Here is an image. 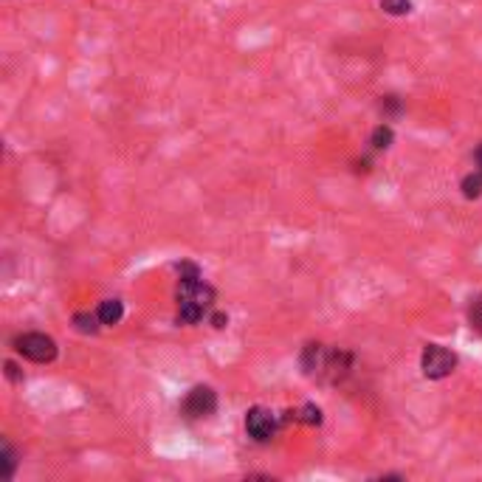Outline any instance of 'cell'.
<instances>
[{"mask_svg":"<svg viewBox=\"0 0 482 482\" xmlns=\"http://www.w3.org/2000/svg\"><path fill=\"white\" fill-rule=\"evenodd\" d=\"M178 271H181V279H178V321L181 325H195V321H201L209 313L214 291L212 285L201 279V271L192 262L178 265Z\"/></svg>","mask_w":482,"mask_h":482,"instance_id":"cell-1","label":"cell"},{"mask_svg":"<svg viewBox=\"0 0 482 482\" xmlns=\"http://www.w3.org/2000/svg\"><path fill=\"white\" fill-rule=\"evenodd\" d=\"M302 372L319 384H338L347 378L353 370V355L338 350V347H325V345H305L299 355Z\"/></svg>","mask_w":482,"mask_h":482,"instance_id":"cell-2","label":"cell"},{"mask_svg":"<svg viewBox=\"0 0 482 482\" xmlns=\"http://www.w3.org/2000/svg\"><path fill=\"white\" fill-rule=\"evenodd\" d=\"M457 367V355L443 347V345H426L423 347V355H420V370L428 381H443L449 378Z\"/></svg>","mask_w":482,"mask_h":482,"instance_id":"cell-3","label":"cell"},{"mask_svg":"<svg viewBox=\"0 0 482 482\" xmlns=\"http://www.w3.org/2000/svg\"><path fill=\"white\" fill-rule=\"evenodd\" d=\"M14 350L34 364H48L57 359V342L46 333H23L14 338Z\"/></svg>","mask_w":482,"mask_h":482,"instance_id":"cell-4","label":"cell"},{"mask_svg":"<svg viewBox=\"0 0 482 482\" xmlns=\"http://www.w3.org/2000/svg\"><path fill=\"white\" fill-rule=\"evenodd\" d=\"M214 409H218V395H214L212 386H204V384L192 386V389L187 392L184 403H181V412H184V418H189V420L212 418Z\"/></svg>","mask_w":482,"mask_h":482,"instance_id":"cell-5","label":"cell"},{"mask_svg":"<svg viewBox=\"0 0 482 482\" xmlns=\"http://www.w3.org/2000/svg\"><path fill=\"white\" fill-rule=\"evenodd\" d=\"M277 428H279V418L271 412V409H265V406H252L245 412V432L252 440L257 443H268L274 435H277Z\"/></svg>","mask_w":482,"mask_h":482,"instance_id":"cell-6","label":"cell"},{"mask_svg":"<svg viewBox=\"0 0 482 482\" xmlns=\"http://www.w3.org/2000/svg\"><path fill=\"white\" fill-rule=\"evenodd\" d=\"M96 313H99V321H102V325L113 328V325H119L121 316H124V305H121L119 299H104Z\"/></svg>","mask_w":482,"mask_h":482,"instance_id":"cell-7","label":"cell"},{"mask_svg":"<svg viewBox=\"0 0 482 482\" xmlns=\"http://www.w3.org/2000/svg\"><path fill=\"white\" fill-rule=\"evenodd\" d=\"M288 420H302L308 426H319L321 423V409L313 406V403H305L302 409H296V412H288Z\"/></svg>","mask_w":482,"mask_h":482,"instance_id":"cell-8","label":"cell"},{"mask_svg":"<svg viewBox=\"0 0 482 482\" xmlns=\"http://www.w3.org/2000/svg\"><path fill=\"white\" fill-rule=\"evenodd\" d=\"M392 141H395V133H392L389 124H378V128L372 130V147H375V150L392 147Z\"/></svg>","mask_w":482,"mask_h":482,"instance_id":"cell-9","label":"cell"},{"mask_svg":"<svg viewBox=\"0 0 482 482\" xmlns=\"http://www.w3.org/2000/svg\"><path fill=\"white\" fill-rule=\"evenodd\" d=\"M99 313H77L74 316V328L79 330V333H96L99 330Z\"/></svg>","mask_w":482,"mask_h":482,"instance_id":"cell-10","label":"cell"},{"mask_svg":"<svg viewBox=\"0 0 482 482\" xmlns=\"http://www.w3.org/2000/svg\"><path fill=\"white\" fill-rule=\"evenodd\" d=\"M462 195H466V198H479L482 195V172L479 170L474 175L462 178Z\"/></svg>","mask_w":482,"mask_h":482,"instance_id":"cell-11","label":"cell"},{"mask_svg":"<svg viewBox=\"0 0 482 482\" xmlns=\"http://www.w3.org/2000/svg\"><path fill=\"white\" fill-rule=\"evenodd\" d=\"M381 9L389 14H409L412 12V4H409V0H381Z\"/></svg>","mask_w":482,"mask_h":482,"instance_id":"cell-12","label":"cell"},{"mask_svg":"<svg viewBox=\"0 0 482 482\" xmlns=\"http://www.w3.org/2000/svg\"><path fill=\"white\" fill-rule=\"evenodd\" d=\"M14 469H17V454L9 443H4V477L12 479L14 477Z\"/></svg>","mask_w":482,"mask_h":482,"instance_id":"cell-13","label":"cell"},{"mask_svg":"<svg viewBox=\"0 0 482 482\" xmlns=\"http://www.w3.org/2000/svg\"><path fill=\"white\" fill-rule=\"evenodd\" d=\"M469 321H471V328L482 336V296H477L471 302V308H469Z\"/></svg>","mask_w":482,"mask_h":482,"instance_id":"cell-14","label":"cell"},{"mask_svg":"<svg viewBox=\"0 0 482 482\" xmlns=\"http://www.w3.org/2000/svg\"><path fill=\"white\" fill-rule=\"evenodd\" d=\"M6 375H9L12 381H23V375L17 372V364H14V362H6Z\"/></svg>","mask_w":482,"mask_h":482,"instance_id":"cell-15","label":"cell"},{"mask_svg":"<svg viewBox=\"0 0 482 482\" xmlns=\"http://www.w3.org/2000/svg\"><path fill=\"white\" fill-rule=\"evenodd\" d=\"M212 325H214V328H226V325H229V316H223V313H212Z\"/></svg>","mask_w":482,"mask_h":482,"instance_id":"cell-16","label":"cell"},{"mask_svg":"<svg viewBox=\"0 0 482 482\" xmlns=\"http://www.w3.org/2000/svg\"><path fill=\"white\" fill-rule=\"evenodd\" d=\"M474 158H477V170L482 172V145L477 147V155H474Z\"/></svg>","mask_w":482,"mask_h":482,"instance_id":"cell-17","label":"cell"}]
</instances>
